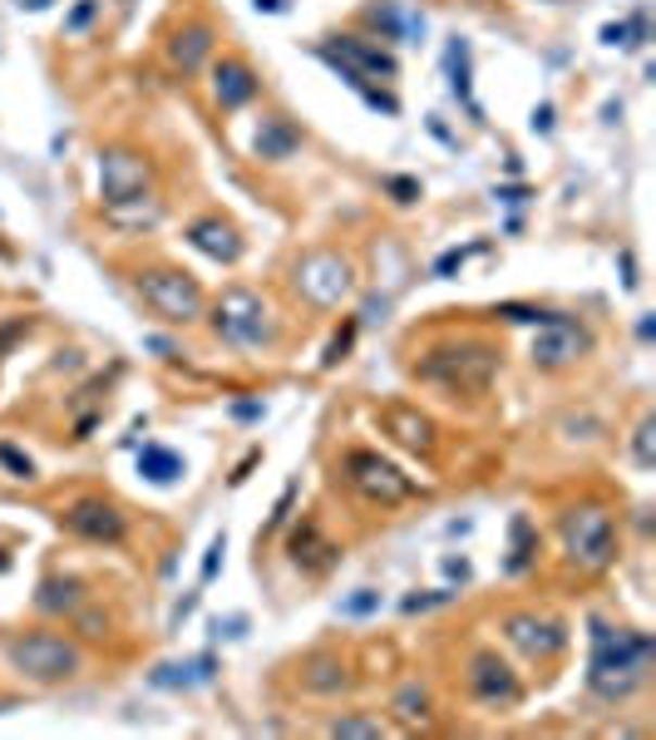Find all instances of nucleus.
<instances>
[{
  "label": "nucleus",
  "mask_w": 656,
  "mask_h": 740,
  "mask_svg": "<svg viewBox=\"0 0 656 740\" xmlns=\"http://www.w3.org/2000/svg\"><path fill=\"white\" fill-rule=\"evenodd\" d=\"M134 287H139L143 306H149L159 322H168V326H193L198 316L207 312L203 287H198L188 272H178V267H143Z\"/></svg>",
  "instance_id": "6e6552de"
},
{
  "label": "nucleus",
  "mask_w": 656,
  "mask_h": 740,
  "mask_svg": "<svg viewBox=\"0 0 656 740\" xmlns=\"http://www.w3.org/2000/svg\"><path fill=\"white\" fill-rule=\"evenodd\" d=\"M94 173H99V208L134 203V198L153 193V163L143 159L139 149H129V143H109V149H99Z\"/></svg>",
  "instance_id": "9d476101"
},
{
  "label": "nucleus",
  "mask_w": 656,
  "mask_h": 740,
  "mask_svg": "<svg viewBox=\"0 0 656 740\" xmlns=\"http://www.w3.org/2000/svg\"><path fill=\"white\" fill-rule=\"evenodd\" d=\"M341 479L376 509H400L405 499H415V479H409L395 460H386L380 450H345Z\"/></svg>",
  "instance_id": "0eeeda50"
},
{
  "label": "nucleus",
  "mask_w": 656,
  "mask_h": 740,
  "mask_svg": "<svg viewBox=\"0 0 656 740\" xmlns=\"http://www.w3.org/2000/svg\"><path fill=\"white\" fill-rule=\"evenodd\" d=\"M548 5H563V0H548Z\"/></svg>",
  "instance_id": "3c124183"
},
{
  "label": "nucleus",
  "mask_w": 656,
  "mask_h": 740,
  "mask_svg": "<svg viewBox=\"0 0 656 740\" xmlns=\"http://www.w3.org/2000/svg\"><path fill=\"white\" fill-rule=\"evenodd\" d=\"M25 336H30V316H5V322H0V361H5Z\"/></svg>",
  "instance_id": "72a5a7b5"
},
{
  "label": "nucleus",
  "mask_w": 656,
  "mask_h": 740,
  "mask_svg": "<svg viewBox=\"0 0 656 740\" xmlns=\"http://www.w3.org/2000/svg\"><path fill=\"white\" fill-rule=\"evenodd\" d=\"M380 607H386V598H380L376 588H355L351 598H341V607H336V612H341L345 623H361V617H376Z\"/></svg>",
  "instance_id": "7c9ffc66"
},
{
  "label": "nucleus",
  "mask_w": 656,
  "mask_h": 740,
  "mask_svg": "<svg viewBox=\"0 0 656 740\" xmlns=\"http://www.w3.org/2000/svg\"><path fill=\"white\" fill-rule=\"evenodd\" d=\"M355 331H361V322H355V316H351V322H345L341 331H336L331 341H326V351H321V371H336V365H341L345 355H351V346H355Z\"/></svg>",
  "instance_id": "2f4dec72"
},
{
  "label": "nucleus",
  "mask_w": 656,
  "mask_h": 740,
  "mask_svg": "<svg viewBox=\"0 0 656 740\" xmlns=\"http://www.w3.org/2000/svg\"><path fill=\"white\" fill-rule=\"evenodd\" d=\"M508 559H504V573H528L533 568V559H539V528L528 524V514H514V524H508Z\"/></svg>",
  "instance_id": "a878e982"
},
{
  "label": "nucleus",
  "mask_w": 656,
  "mask_h": 740,
  "mask_svg": "<svg viewBox=\"0 0 656 740\" xmlns=\"http://www.w3.org/2000/svg\"><path fill=\"white\" fill-rule=\"evenodd\" d=\"M223 553H227V534H217L213 543H207V553H203V582L217 578V568H223Z\"/></svg>",
  "instance_id": "ea45409f"
},
{
  "label": "nucleus",
  "mask_w": 656,
  "mask_h": 740,
  "mask_svg": "<svg viewBox=\"0 0 656 740\" xmlns=\"http://www.w3.org/2000/svg\"><path fill=\"white\" fill-rule=\"evenodd\" d=\"M217 676V656L213 652H203V656H188V662H163V666H153V687H163V691H193V687H207Z\"/></svg>",
  "instance_id": "4be33fe9"
},
{
  "label": "nucleus",
  "mask_w": 656,
  "mask_h": 740,
  "mask_svg": "<svg viewBox=\"0 0 656 740\" xmlns=\"http://www.w3.org/2000/svg\"><path fill=\"white\" fill-rule=\"evenodd\" d=\"M213 331L237 351H267L277 346V316L252 287H227L213 301Z\"/></svg>",
  "instance_id": "423d86ee"
},
{
  "label": "nucleus",
  "mask_w": 656,
  "mask_h": 740,
  "mask_svg": "<svg viewBox=\"0 0 656 740\" xmlns=\"http://www.w3.org/2000/svg\"><path fill=\"white\" fill-rule=\"evenodd\" d=\"M5 662H11V672H21L30 687H65V681H75V676L85 672L79 642H70V637H60V632H45V627L15 632L11 642H5Z\"/></svg>",
  "instance_id": "20e7f679"
},
{
  "label": "nucleus",
  "mask_w": 656,
  "mask_h": 740,
  "mask_svg": "<svg viewBox=\"0 0 656 740\" xmlns=\"http://www.w3.org/2000/svg\"><path fill=\"white\" fill-rule=\"evenodd\" d=\"M499 346L479 341V336H454V341H440L430 351H420V361H409V376L420 386H434L444 396H484L499 376Z\"/></svg>",
  "instance_id": "f03ea898"
},
{
  "label": "nucleus",
  "mask_w": 656,
  "mask_h": 740,
  "mask_svg": "<svg viewBox=\"0 0 656 740\" xmlns=\"http://www.w3.org/2000/svg\"><path fill=\"white\" fill-rule=\"evenodd\" d=\"M60 524L75 538L99 543V548H118L129 538V518H124V509H118L114 499H75V504L60 514Z\"/></svg>",
  "instance_id": "4468645a"
},
{
  "label": "nucleus",
  "mask_w": 656,
  "mask_h": 740,
  "mask_svg": "<svg viewBox=\"0 0 656 740\" xmlns=\"http://www.w3.org/2000/svg\"><path fill=\"white\" fill-rule=\"evenodd\" d=\"M21 11H50V0H15Z\"/></svg>",
  "instance_id": "09e8293b"
},
{
  "label": "nucleus",
  "mask_w": 656,
  "mask_h": 740,
  "mask_svg": "<svg viewBox=\"0 0 656 740\" xmlns=\"http://www.w3.org/2000/svg\"><path fill=\"white\" fill-rule=\"evenodd\" d=\"M499 632H504V642L514 647L518 656H528V662H558L563 652H568L572 632L563 617H553V612H508L504 623H499Z\"/></svg>",
  "instance_id": "9b49d317"
},
{
  "label": "nucleus",
  "mask_w": 656,
  "mask_h": 740,
  "mask_svg": "<svg viewBox=\"0 0 656 740\" xmlns=\"http://www.w3.org/2000/svg\"><path fill=\"white\" fill-rule=\"evenodd\" d=\"M104 213L109 227H118V233H153V227L163 223V198L149 193V198H134V203H109L99 208Z\"/></svg>",
  "instance_id": "b1692460"
},
{
  "label": "nucleus",
  "mask_w": 656,
  "mask_h": 740,
  "mask_svg": "<svg viewBox=\"0 0 656 740\" xmlns=\"http://www.w3.org/2000/svg\"><path fill=\"white\" fill-rule=\"evenodd\" d=\"M291 281H297V291H302L312 306L331 312V306H341V301L355 291V267H351V258H341V252H331V247H316V252L297 258Z\"/></svg>",
  "instance_id": "1a4fd4ad"
},
{
  "label": "nucleus",
  "mask_w": 656,
  "mask_h": 740,
  "mask_svg": "<svg viewBox=\"0 0 656 740\" xmlns=\"http://www.w3.org/2000/svg\"><path fill=\"white\" fill-rule=\"evenodd\" d=\"M563 559L578 573H607L617 563V518L603 504H572L558 518Z\"/></svg>",
  "instance_id": "39448f33"
},
{
  "label": "nucleus",
  "mask_w": 656,
  "mask_h": 740,
  "mask_svg": "<svg viewBox=\"0 0 656 740\" xmlns=\"http://www.w3.org/2000/svg\"><path fill=\"white\" fill-rule=\"evenodd\" d=\"M533 129H539V134H548V129H553V104L533 109Z\"/></svg>",
  "instance_id": "37998d69"
},
{
  "label": "nucleus",
  "mask_w": 656,
  "mask_h": 740,
  "mask_svg": "<svg viewBox=\"0 0 656 740\" xmlns=\"http://www.w3.org/2000/svg\"><path fill=\"white\" fill-rule=\"evenodd\" d=\"M5 568H11V559H5V553H0V573H5Z\"/></svg>",
  "instance_id": "8fccbe9b"
},
{
  "label": "nucleus",
  "mask_w": 656,
  "mask_h": 740,
  "mask_svg": "<svg viewBox=\"0 0 656 740\" xmlns=\"http://www.w3.org/2000/svg\"><path fill=\"white\" fill-rule=\"evenodd\" d=\"M297 681H302L306 697H341V691L351 687V666H345L336 652H312L302 662V676H297Z\"/></svg>",
  "instance_id": "412c9836"
},
{
  "label": "nucleus",
  "mask_w": 656,
  "mask_h": 740,
  "mask_svg": "<svg viewBox=\"0 0 656 740\" xmlns=\"http://www.w3.org/2000/svg\"><path fill=\"white\" fill-rule=\"evenodd\" d=\"M139 474L149 484H159V489H168V484L184 479V454L168 450V444H143L139 450Z\"/></svg>",
  "instance_id": "393cba45"
},
{
  "label": "nucleus",
  "mask_w": 656,
  "mask_h": 740,
  "mask_svg": "<svg viewBox=\"0 0 656 740\" xmlns=\"http://www.w3.org/2000/svg\"><path fill=\"white\" fill-rule=\"evenodd\" d=\"M232 415H237V419H262V415H267V405H257V400H248V405H232Z\"/></svg>",
  "instance_id": "79ce46f5"
},
{
  "label": "nucleus",
  "mask_w": 656,
  "mask_h": 740,
  "mask_svg": "<svg viewBox=\"0 0 656 740\" xmlns=\"http://www.w3.org/2000/svg\"><path fill=\"white\" fill-rule=\"evenodd\" d=\"M474 252H484V242H474V247H450L440 262H434V277H454V272L464 267V262L474 258Z\"/></svg>",
  "instance_id": "e433bc0d"
},
{
  "label": "nucleus",
  "mask_w": 656,
  "mask_h": 740,
  "mask_svg": "<svg viewBox=\"0 0 656 740\" xmlns=\"http://www.w3.org/2000/svg\"><path fill=\"white\" fill-rule=\"evenodd\" d=\"M262 95V79L248 60H237V54H223L213 60V104L223 114H237V109H248L252 99Z\"/></svg>",
  "instance_id": "2eb2a0df"
},
{
  "label": "nucleus",
  "mask_w": 656,
  "mask_h": 740,
  "mask_svg": "<svg viewBox=\"0 0 656 740\" xmlns=\"http://www.w3.org/2000/svg\"><path fill=\"white\" fill-rule=\"evenodd\" d=\"M430 711H434V701H430V691H425L420 681H409V687L395 697V720L400 726H425Z\"/></svg>",
  "instance_id": "c85d7f7f"
},
{
  "label": "nucleus",
  "mask_w": 656,
  "mask_h": 740,
  "mask_svg": "<svg viewBox=\"0 0 656 740\" xmlns=\"http://www.w3.org/2000/svg\"><path fill=\"white\" fill-rule=\"evenodd\" d=\"M297 149H302V129H297L287 114H267L257 124V134H252V153H257L262 163H287V159H297Z\"/></svg>",
  "instance_id": "aec40b11"
},
{
  "label": "nucleus",
  "mask_w": 656,
  "mask_h": 740,
  "mask_svg": "<svg viewBox=\"0 0 656 740\" xmlns=\"http://www.w3.org/2000/svg\"><path fill=\"white\" fill-rule=\"evenodd\" d=\"M79 602H85V582L79 578H45L40 582V592H35V607L40 612H75Z\"/></svg>",
  "instance_id": "bb28decb"
},
{
  "label": "nucleus",
  "mask_w": 656,
  "mask_h": 740,
  "mask_svg": "<svg viewBox=\"0 0 656 740\" xmlns=\"http://www.w3.org/2000/svg\"><path fill=\"white\" fill-rule=\"evenodd\" d=\"M252 5H257V11H267V15H281V11H287V0H252Z\"/></svg>",
  "instance_id": "de8ad7c7"
},
{
  "label": "nucleus",
  "mask_w": 656,
  "mask_h": 740,
  "mask_svg": "<svg viewBox=\"0 0 656 740\" xmlns=\"http://www.w3.org/2000/svg\"><path fill=\"white\" fill-rule=\"evenodd\" d=\"M99 5H104V0H75V11L65 15V30H70V35H85L89 25H94Z\"/></svg>",
  "instance_id": "c9c22d12"
},
{
  "label": "nucleus",
  "mask_w": 656,
  "mask_h": 740,
  "mask_svg": "<svg viewBox=\"0 0 656 740\" xmlns=\"http://www.w3.org/2000/svg\"><path fill=\"white\" fill-rule=\"evenodd\" d=\"M582 355H592V331L578 322V316L553 312L548 322L539 326V336H533V351H528V361H533V371H548V376H558V371H572Z\"/></svg>",
  "instance_id": "f8f14e48"
},
{
  "label": "nucleus",
  "mask_w": 656,
  "mask_h": 740,
  "mask_svg": "<svg viewBox=\"0 0 656 740\" xmlns=\"http://www.w3.org/2000/svg\"><path fill=\"white\" fill-rule=\"evenodd\" d=\"M326 736H341V740H380L386 726L376 716H336L326 720Z\"/></svg>",
  "instance_id": "c756f323"
},
{
  "label": "nucleus",
  "mask_w": 656,
  "mask_h": 740,
  "mask_svg": "<svg viewBox=\"0 0 656 740\" xmlns=\"http://www.w3.org/2000/svg\"><path fill=\"white\" fill-rule=\"evenodd\" d=\"M444 65H450V89H454V99H464V104H469V114L479 118V104H474V89H469V45L454 40L450 54H444Z\"/></svg>",
  "instance_id": "cd10ccee"
},
{
  "label": "nucleus",
  "mask_w": 656,
  "mask_h": 740,
  "mask_svg": "<svg viewBox=\"0 0 656 740\" xmlns=\"http://www.w3.org/2000/svg\"><path fill=\"white\" fill-rule=\"evenodd\" d=\"M380 425H386L390 435H395L405 450H415V454H430L434 450V435H440V429H434V419L420 415L415 405H386V410H380Z\"/></svg>",
  "instance_id": "6ab92c4d"
},
{
  "label": "nucleus",
  "mask_w": 656,
  "mask_h": 740,
  "mask_svg": "<svg viewBox=\"0 0 656 740\" xmlns=\"http://www.w3.org/2000/svg\"><path fill=\"white\" fill-rule=\"evenodd\" d=\"M632 454H636V464H642V469H652V464H656V419L652 415H642V425H636Z\"/></svg>",
  "instance_id": "473e14b6"
},
{
  "label": "nucleus",
  "mask_w": 656,
  "mask_h": 740,
  "mask_svg": "<svg viewBox=\"0 0 656 740\" xmlns=\"http://www.w3.org/2000/svg\"><path fill=\"white\" fill-rule=\"evenodd\" d=\"M366 25L380 30V40H405V45H420V35H425V21H415L400 0H376V5H366Z\"/></svg>",
  "instance_id": "5701e85b"
},
{
  "label": "nucleus",
  "mask_w": 656,
  "mask_h": 740,
  "mask_svg": "<svg viewBox=\"0 0 656 740\" xmlns=\"http://www.w3.org/2000/svg\"><path fill=\"white\" fill-rule=\"evenodd\" d=\"M386 188L395 193V203H415L420 198V183L415 178H386Z\"/></svg>",
  "instance_id": "a19ab883"
},
{
  "label": "nucleus",
  "mask_w": 656,
  "mask_h": 740,
  "mask_svg": "<svg viewBox=\"0 0 656 740\" xmlns=\"http://www.w3.org/2000/svg\"><path fill=\"white\" fill-rule=\"evenodd\" d=\"M0 464H5L15 479H35V460H30V454H21L15 444H0Z\"/></svg>",
  "instance_id": "58836bf2"
},
{
  "label": "nucleus",
  "mask_w": 656,
  "mask_h": 740,
  "mask_svg": "<svg viewBox=\"0 0 656 740\" xmlns=\"http://www.w3.org/2000/svg\"><path fill=\"white\" fill-rule=\"evenodd\" d=\"M494 198H504V203H514V208H518V203H528V188H499Z\"/></svg>",
  "instance_id": "c03bdc74"
},
{
  "label": "nucleus",
  "mask_w": 656,
  "mask_h": 740,
  "mask_svg": "<svg viewBox=\"0 0 656 740\" xmlns=\"http://www.w3.org/2000/svg\"><path fill=\"white\" fill-rule=\"evenodd\" d=\"M464 687H469L474 706H484V711H514L518 701H523L518 672L499 652H489V647H479V652L469 656V666H464Z\"/></svg>",
  "instance_id": "ddd939ff"
},
{
  "label": "nucleus",
  "mask_w": 656,
  "mask_h": 740,
  "mask_svg": "<svg viewBox=\"0 0 656 740\" xmlns=\"http://www.w3.org/2000/svg\"><path fill=\"white\" fill-rule=\"evenodd\" d=\"M213 25L207 21H188V25H178V30L168 35V70L173 75H198V70L213 60Z\"/></svg>",
  "instance_id": "a211bd4d"
},
{
  "label": "nucleus",
  "mask_w": 656,
  "mask_h": 740,
  "mask_svg": "<svg viewBox=\"0 0 656 740\" xmlns=\"http://www.w3.org/2000/svg\"><path fill=\"white\" fill-rule=\"evenodd\" d=\"M494 316H504V322H523V326H543L553 312H543V306H523V301H504Z\"/></svg>",
  "instance_id": "f704fd0d"
},
{
  "label": "nucleus",
  "mask_w": 656,
  "mask_h": 740,
  "mask_svg": "<svg viewBox=\"0 0 656 740\" xmlns=\"http://www.w3.org/2000/svg\"><path fill=\"white\" fill-rule=\"evenodd\" d=\"M444 602H454V588H434V592H409L400 607L405 612H430V607H444Z\"/></svg>",
  "instance_id": "4c0bfd02"
},
{
  "label": "nucleus",
  "mask_w": 656,
  "mask_h": 740,
  "mask_svg": "<svg viewBox=\"0 0 656 740\" xmlns=\"http://www.w3.org/2000/svg\"><path fill=\"white\" fill-rule=\"evenodd\" d=\"M592 656H588V691L603 706H622L652 681L656 672V642L642 627H613L603 617L588 623Z\"/></svg>",
  "instance_id": "f257e3e1"
},
{
  "label": "nucleus",
  "mask_w": 656,
  "mask_h": 740,
  "mask_svg": "<svg viewBox=\"0 0 656 740\" xmlns=\"http://www.w3.org/2000/svg\"><path fill=\"white\" fill-rule=\"evenodd\" d=\"M444 573H450V578H469V563H464V559H444Z\"/></svg>",
  "instance_id": "a18cd8bd"
},
{
  "label": "nucleus",
  "mask_w": 656,
  "mask_h": 740,
  "mask_svg": "<svg viewBox=\"0 0 656 740\" xmlns=\"http://www.w3.org/2000/svg\"><path fill=\"white\" fill-rule=\"evenodd\" d=\"M622 272H627V291H636V262H632V252H622Z\"/></svg>",
  "instance_id": "49530a36"
},
{
  "label": "nucleus",
  "mask_w": 656,
  "mask_h": 740,
  "mask_svg": "<svg viewBox=\"0 0 656 740\" xmlns=\"http://www.w3.org/2000/svg\"><path fill=\"white\" fill-rule=\"evenodd\" d=\"M184 242L193 247V252H203L207 262H223V267H232V262L242 258V233H237L227 217H217V213L193 217V223H188V233H184Z\"/></svg>",
  "instance_id": "f3484780"
},
{
  "label": "nucleus",
  "mask_w": 656,
  "mask_h": 740,
  "mask_svg": "<svg viewBox=\"0 0 656 740\" xmlns=\"http://www.w3.org/2000/svg\"><path fill=\"white\" fill-rule=\"evenodd\" d=\"M316 54H321L326 65H331L336 75H341L345 85L355 89V95L366 99L376 114H390V118L400 114V99L390 95V89L370 85V79H395V75H400L395 54H390L386 45L366 40V35H331L326 45H316Z\"/></svg>",
  "instance_id": "7ed1b4c3"
},
{
  "label": "nucleus",
  "mask_w": 656,
  "mask_h": 740,
  "mask_svg": "<svg viewBox=\"0 0 656 740\" xmlns=\"http://www.w3.org/2000/svg\"><path fill=\"white\" fill-rule=\"evenodd\" d=\"M287 553H291V563L302 573H312V578H321V573H331L336 563H341V548L326 538V528L316 524L312 514L302 518V524L291 528V538H287Z\"/></svg>",
  "instance_id": "dca6fc26"
}]
</instances>
